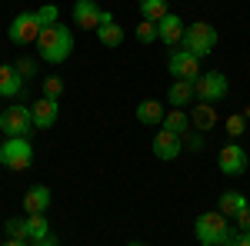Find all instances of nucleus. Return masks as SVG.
<instances>
[{
	"mask_svg": "<svg viewBox=\"0 0 250 246\" xmlns=\"http://www.w3.org/2000/svg\"><path fill=\"white\" fill-rule=\"evenodd\" d=\"M213 47H217V30H213L210 23H204V20H197L190 23L187 30H184V50H190L193 57H210Z\"/></svg>",
	"mask_w": 250,
	"mask_h": 246,
	"instance_id": "nucleus-3",
	"label": "nucleus"
},
{
	"mask_svg": "<svg viewBox=\"0 0 250 246\" xmlns=\"http://www.w3.org/2000/svg\"><path fill=\"white\" fill-rule=\"evenodd\" d=\"M130 246H144V243H130Z\"/></svg>",
	"mask_w": 250,
	"mask_h": 246,
	"instance_id": "nucleus-35",
	"label": "nucleus"
},
{
	"mask_svg": "<svg viewBox=\"0 0 250 246\" xmlns=\"http://www.w3.org/2000/svg\"><path fill=\"white\" fill-rule=\"evenodd\" d=\"M227 216L220 213V209H207V213H200L197 216V223H193V236H197V243L200 246H220L227 240Z\"/></svg>",
	"mask_w": 250,
	"mask_h": 246,
	"instance_id": "nucleus-2",
	"label": "nucleus"
},
{
	"mask_svg": "<svg viewBox=\"0 0 250 246\" xmlns=\"http://www.w3.org/2000/svg\"><path fill=\"white\" fill-rule=\"evenodd\" d=\"M30 246H60V240L50 233V236H43V240H37V243H30Z\"/></svg>",
	"mask_w": 250,
	"mask_h": 246,
	"instance_id": "nucleus-32",
	"label": "nucleus"
},
{
	"mask_svg": "<svg viewBox=\"0 0 250 246\" xmlns=\"http://www.w3.org/2000/svg\"><path fill=\"white\" fill-rule=\"evenodd\" d=\"M220 246H250V233L247 229H230L227 240H224Z\"/></svg>",
	"mask_w": 250,
	"mask_h": 246,
	"instance_id": "nucleus-28",
	"label": "nucleus"
},
{
	"mask_svg": "<svg viewBox=\"0 0 250 246\" xmlns=\"http://www.w3.org/2000/svg\"><path fill=\"white\" fill-rule=\"evenodd\" d=\"M150 150H154L157 160L170 163V160H177V156L184 153V136H177V133H170V130H164V127H160V133H157L154 143H150Z\"/></svg>",
	"mask_w": 250,
	"mask_h": 246,
	"instance_id": "nucleus-10",
	"label": "nucleus"
},
{
	"mask_svg": "<svg viewBox=\"0 0 250 246\" xmlns=\"http://www.w3.org/2000/svg\"><path fill=\"white\" fill-rule=\"evenodd\" d=\"M100 7H97L94 0H77L74 3V23H77L80 30H97L100 27Z\"/></svg>",
	"mask_w": 250,
	"mask_h": 246,
	"instance_id": "nucleus-12",
	"label": "nucleus"
},
{
	"mask_svg": "<svg viewBox=\"0 0 250 246\" xmlns=\"http://www.w3.org/2000/svg\"><path fill=\"white\" fill-rule=\"evenodd\" d=\"M30 110H34V127H37V130H50V127L57 123V116H60V100H54V96H40Z\"/></svg>",
	"mask_w": 250,
	"mask_h": 246,
	"instance_id": "nucleus-11",
	"label": "nucleus"
},
{
	"mask_svg": "<svg viewBox=\"0 0 250 246\" xmlns=\"http://www.w3.org/2000/svg\"><path fill=\"white\" fill-rule=\"evenodd\" d=\"M104 23H114V14H110V10H104V14H100V27H104Z\"/></svg>",
	"mask_w": 250,
	"mask_h": 246,
	"instance_id": "nucleus-34",
	"label": "nucleus"
},
{
	"mask_svg": "<svg viewBox=\"0 0 250 246\" xmlns=\"http://www.w3.org/2000/svg\"><path fill=\"white\" fill-rule=\"evenodd\" d=\"M164 114H167V110H164V103H157V100H144V103H137V120L147 123V127L160 123Z\"/></svg>",
	"mask_w": 250,
	"mask_h": 246,
	"instance_id": "nucleus-20",
	"label": "nucleus"
},
{
	"mask_svg": "<svg viewBox=\"0 0 250 246\" xmlns=\"http://www.w3.org/2000/svg\"><path fill=\"white\" fill-rule=\"evenodd\" d=\"M7 37H10V43H17V47H23V43H37V37H40L37 10H23V14H17V17L10 20Z\"/></svg>",
	"mask_w": 250,
	"mask_h": 246,
	"instance_id": "nucleus-7",
	"label": "nucleus"
},
{
	"mask_svg": "<svg viewBox=\"0 0 250 246\" xmlns=\"http://www.w3.org/2000/svg\"><path fill=\"white\" fill-rule=\"evenodd\" d=\"M97 40L104 43V47H120L124 43V30H120V23H104V27H97Z\"/></svg>",
	"mask_w": 250,
	"mask_h": 246,
	"instance_id": "nucleus-22",
	"label": "nucleus"
},
{
	"mask_svg": "<svg viewBox=\"0 0 250 246\" xmlns=\"http://www.w3.org/2000/svg\"><path fill=\"white\" fill-rule=\"evenodd\" d=\"M193 90H197V100H200V103H217V100L227 96L230 83H227V76L220 74V70H204V74L197 76Z\"/></svg>",
	"mask_w": 250,
	"mask_h": 246,
	"instance_id": "nucleus-6",
	"label": "nucleus"
},
{
	"mask_svg": "<svg viewBox=\"0 0 250 246\" xmlns=\"http://www.w3.org/2000/svg\"><path fill=\"white\" fill-rule=\"evenodd\" d=\"M0 116H3V110H0Z\"/></svg>",
	"mask_w": 250,
	"mask_h": 246,
	"instance_id": "nucleus-36",
	"label": "nucleus"
},
{
	"mask_svg": "<svg viewBox=\"0 0 250 246\" xmlns=\"http://www.w3.org/2000/svg\"><path fill=\"white\" fill-rule=\"evenodd\" d=\"M244 127H247V120H244V114H233V116H227V120H224V130L230 133L233 140H237V136L244 133Z\"/></svg>",
	"mask_w": 250,
	"mask_h": 246,
	"instance_id": "nucleus-26",
	"label": "nucleus"
},
{
	"mask_svg": "<svg viewBox=\"0 0 250 246\" xmlns=\"http://www.w3.org/2000/svg\"><path fill=\"white\" fill-rule=\"evenodd\" d=\"M190 123L197 127L200 133H207V130H213L217 127V110H213V103H193V114H190Z\"/></svg>",
	"mask_w": 250,
	"mask_h": 246,
	"instance_id": "nucleus-16",
	"label": "nucleus"
},
{
	"mask_svg": "<svg viewBox=\"0 0 250 246\" xmlns=\"http://www.w3.org/2000/svg\"><path fill=\"white\" fill-rule=\"evenodd\" d=\"M160 127L170 130V133H177V136H187V130H190V116L184 114V110H177V107H170V114H164V120H160Z\"/></svg>",
	"mask_w": 250,
	"mask_h": 246,
	"instance_id": "nucleus-19",
	"label": "nucleus"
},
{
	"mask_svg": "<svg viewBox=\"0 0 250 246\" xmlns=\"http://www.w3.org/2000/svg\"><path fill=\"white\" fill-rule=\"evenodd\" d=\"M233 220H237V229H247V233H250V203L240 209V213H237Z\"/></svg>",
	"mask_w": 250,
	"mask_h": 246,
	"instance_id": "nucleus-31",
	"label": "nucleus"
},
{
	"mask_svg": "<svg viewBox=\"0 0 250 246\" xmlns=\"http://www.w3.org/2000/svg\"><path fill=\"white\" fill-rule=\"evenodd\" d=\"M137 40H140V43H154L157 40V23L154 20H140V23H137Z\"/></svg>",
	"mask_w": 250,
	"mask_h": 246,
	"instance_id": "nucleus-25",
	"label": "nucleus"
},
{
	"mask_svg": "<svg viewBox=\"0 0 250 246\" xmlns=\"http://www.w3.org/2000/svg\"><path fill=\"white\" fill-rule=\"evenodd\" d=\"M14 67H17V74L23 76V80H30V76L37 74V60H30V57H20Z\"/></svg>",
	"mask_w": 250,
	"mask_h": 246,
	"instance_id": "nucleus-29",
	"label": "nucleus"
},
{
	"mask_svg": "<svg viewBox=\"0 0 250 246\" xmlns=\"http://www.w3.org/2000/svg\"><path fill=\"white\" fill-rule=\"evenodd\" d=\"M0 163L7 170H27L34 163V147L27 136H7V143L0 147Z\"/></svg>",
	"mask_w": 250,
	"mask_h": 246,
	"instance_id": "nucleus-4",
	"label": "nucleus"
},
{
	"mask_svg": "<svg viewBox=\"0 0 250 246\" xmlns=\"http://www.w3.org/2000/svg\"><path fill=\"white\" fill-rule=\"evenodd\" d=\"M184 20L177 17V14H167L164 20H157V40H164V43H184Z\"/></svg>",
	"mask_w": 250,
	"mask_h": 246,
	"instance_id": "nucleus-13",
	"label": "nucleus"
},
{
	"mask_svg": "<svg viewBox=\"0 0 250 246\" xmlns=\"http://www.w3.org/2000/svg\"><path fill=\"white\" fill-rule=\"evenodd\" d=\"M0 130L7 136H30L34 130V110L27 103H10L0 116Z\"/></svg>",
	"mask_w": 250,
	"mask_h": 246,
	"instance_id": "nucleus-5",
	"label": "nucleus"
},
{
	"mask_svg": "<svg viewBox=\"0 0 250 246\" xmlns=\"http://www.w3.org/2000/svg\"><path fill=\"white\" fill-rule=\"evenodd\" d=\"M0 246H30V243H27V240H10V236H7V243H0Z\"/></svg>",
	"mask_w": 250,
	"mask_h": 246,
	"instance_id": "nucleus-33",
	"label": "nucleus"
},
{
	"mask_svg": "<svg viewBox=\"0 0 250 246\" xmlns=\"http://www.w3.org/2000/svg\"><path fill=\"white\" fill-rule=\"evenodd\" d=\"M37 54L43 63H63V60L74 54V34H70V27L67 23H54V27H47V30H40L37 37Z\"/></svg>",
	"mask_w": 250,
	"mask_h": 246,
	"instance_id": "nucleus-1",
	"label": "nucleus"
},
{
	"mask_svg": "<svg viewBox=\"0 0 250 246\" xmlns=\"http://www.w3.org/2000/svg\"><path fill=\"white\" fill-rule=\"evenodd\" d=\"M47 207H50V187L37 183V187H30L23 193V209H27V216H30V213H47Z\"/></svg>",
	"mask_w": 250,
	"mask_h": 246,
	"instance_id": "nucleus-14",
	"label": "nucleus"
},
{
	"mask_svg": "<svg viewBox=\"0 0 250 246\" xmlns=\"http://www.w3.org/2000/svg\"><path fill=\"white\" fill-rule=\"evenodd\" d=\"M43 236H50L47 216H43V213H30V216H27V240L37 243V240H43Z\"/></svg>",
	"mask_w": 250,
	"mask_h": 246,
	"instance_id": "nucleus-21",
	"label": "nucleus"
},
{
	"mask_svg": "<svg viewBox=\"0 0 250 246\" xmlns=\"http://www.w3.org/2000/svg\"><path fill=\"white\" fill-rule=\"evenodd\" d=\"M170 76L173 80H187V83H197V76H200V57H193L190 50H184V47H177L170 54Z\"/></svg>",
	"mask_w": 250,
	"mask_h": 246,
	"instance_id": "nucleus-8",
	"label": "nucleus"
},
{
	"mask_svg": "<svg viewBox=\"0 0 250 246\" xmlns=\"http://www.w3.org/2000/svg\"><path fill=\"white\" fill-rule=\"evenodd\" d=\"M3 229H7L10 240H27V220H20V216H10ZM27 243H30V240H27Z\"/></svg>",
	"mask_w": 250,
	"mask_h": 246,
	"instance_id": "nucleus-24",
	"label": "nucleus"
},
{
	"mask_svg": "<svg viewBox=\"0 0 250 246\" xmlns=\"http://www.w3.org/2000/svg\"><path fill=\"white\" fill-rule=\"evenodd\" d=\"M43 96L60 100V96H63V80H60V76H47V80H43Z\"/></svg>",
	"mask_w": 250,
	"mask_h": 246,
	"instance_id": "nucleus-27",
	"label": "nucleus"
},
{
	"mask_svg": "<svg viewBox=\"0 0 250 246\" xmlns=\"http://www.w3.org/2000/svg\"><path fill=\"white\" fill-rule=\"evenodd\" d=\"M217 167H220V173H227V176H240V173L247 170V150L237 140L227 143L224 150L217 153Z\"/></svg>",
	"mask_w": 250,
	"mask_h": 246,
	"instance_id": "nucleus-9",
	"label": "nucleus"
},
{
	"mask_svg": "<svg viewBox=\"0 0 250 246\" xmlns=\"http://www.w3.org/2000/svg\"><path fill=\"white\" fill-rule=\"evenodd\" d=\"M247 207V196L244 193H237V189H227V193H220V200H217V209L230 220V216H237L240 209Z\"/></svg>",
	"mask_w": 250,
	"mask_h": 246,
	"instance_id": "nucleus-18",
	"label": "nucleus"
},
{
	"mask_svg": "<svg viewBox=\"0 0 250 246\" xmlns=\"http://www.w3.org/2000/svg\"><path fill=\"white\" fill-rule=\"evenodd\" d=\"M184 150H190V153H200V150H204V133H190V136L184 140Z\"/></svg>",
	"mask_w": 250,
	"mask_h": 246,
	"instance_id": "nucleus-30",
	"label": "nucleus"
},
{
	"mask_svg": "<svg viewBox=\"0 0 250 246\" xmlns=\"http://www.w3.org/2000/svg\"><path fill=\"white\" fill-rule=\"evenodd\" d=\"M20 90H23V76L17 74V67H10V63H3L0 67V96H20Z\"/></svg>",
	"mask_w": 250,
	"mask_h": 246,
	"instance_id": "nucleus-15",
	"label": "nucleus"
},
{
	"mask_svg": "<svg viewBox=\"0 0 250 246\" xmlns=\"http://www.w3.org/2000/svg\"><path fill=\"white\" fill-rule=\"evenodd\" d=\"M167 96H170V107L184 110L190 100H197V90H193V83H187V80H173L170 90H167Z\"/></svg>",
	"mask_w": 250,
	"mask_h": 246,
	"instance_id": "nucleus-17",
	"label": "nucleus"
},
{
	"mask_svg": "<svg viewBox=\"0 0 250 246\" xmlns=\"http://www.w3.org/2000/svg\"><path fill=\"white\" fill-rule=\"evenodd\" d=\"M140 14H144V20H164L167 14H170V7H167V0H140Z\"/></svg>",
	"mask_w": 250,
	"mask_h": 246,
	"instance_id": "nucleus-23",
	"label": "nucleus"
}]
</instances>
